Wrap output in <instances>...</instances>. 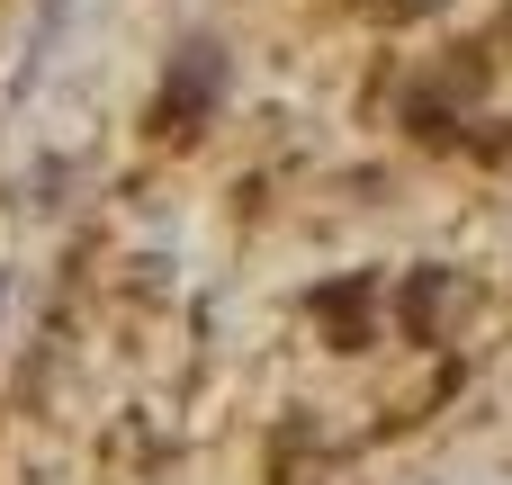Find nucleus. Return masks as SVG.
<instances>
[{
    "instance_id": "nucleus-2",
    "label": "nucleus",
    "mask_w": 512,
    "mask_h": 485,
    "mask_svg": "<svg viewBox=\"0 0 512 485\" xmlns=\"http://www.w3.org/2000/svg\"><path fill=\"white\" fill-rule=\"evenodd\" d=\"M315 306L342 324V351H360V306H369V279H342V288H324Z\"/></svg>"
},
{
    "instance_id": "nucleus-3",
    "label": "nucleus",
    "mask_w": 512,
    "mask_h": 485,
    "mask_svg": "<svg viewBox=\"0 0 512 485\" xmlns=\"http://www.w3.org/2000/svg\"><path fill=\"white\" fill-rule=\"evenodd\" d=\"M405 315H414V333H432V315H441V270H423V279H414Z\"/></svg>"
},
{
    "instance_id": "nucleus-1",
    "label": "nucleus",
    "mask_w": 512,
    "mask_h": 485,
    "mask_svg": "<svg viewBox=\"0 0 512 485\" xmlns=\"http://www.w3.org/2000/svg\"><path fill=\"white\" fill-rule=\"evenodd\" d=\"M216 90H225V45H216V36H189V45L171 54L162 99H153V126H162V135H198L207 108H216Z\"/></svg>"
},
{
    "instance_id": "nucleus-4",
    "label": "nucleus",
    "mask_w": 512,
    "mask_h": 485,
    "mask_svg": "<svg viewBox=\"0 0 512 485\" xmlns=\"http://www.w3.org/2000/svg\"><path fill=\"white\" fill-rule=\"evenodd\" d=\"M378 9H387V18H432L441 0H378Z\"/></svg>"
}]
</instances>
